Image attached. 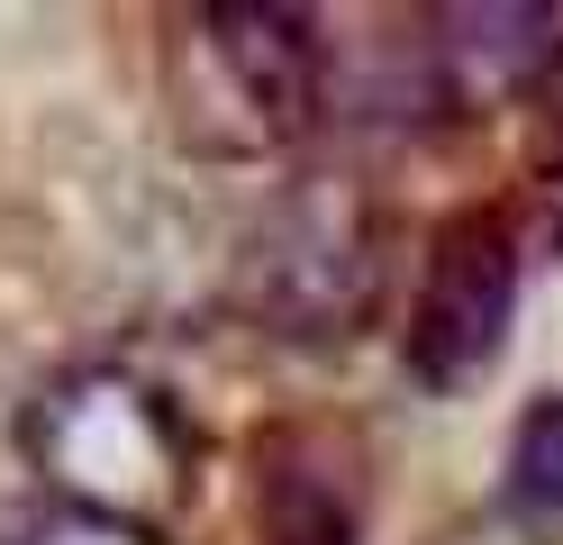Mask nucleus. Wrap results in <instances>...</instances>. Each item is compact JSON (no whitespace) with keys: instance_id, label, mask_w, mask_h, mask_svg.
Listing matches in <instances>:
<instances>
[{"instance_id":"nucleus-1","label":"nucleus","mask_w":563,"mask_h":545,"mask_svg":"<svg viewBox=\"0 0 563 545\" xmlns=\"http://www.w3.org/2000/svg\"><path fill=\"white\" fill-rule=\"evenodd\" d=\"M27 464L74 519L173 536L200 482V427L173 410V391L119 373V363H82L27 410Z\"/></svg>"},{"instance_id":"nucleus-2","label":"nucleus","mask_w":563,"mask_h":545,"mask_svg":"<svg viewBox=\"0 0 563 545\" xmlns=\"http://www.w3.org/2000/svg\"><path fill=\"white\" fill-rule=\"evenodd\" d=\"M382 209L355 173H300L236 246V309L282 346H345L382 309Z\"/></svg>"},{"instance_id":"nucleus-3","label":"nucleus","mask_w":563,"mask_h":545,"mask_svg":"<svg viewBox=\"0 0 563 545\" xmlns=\"http://www.w3.org/2000/svg\"><path fill=\"white\" fill-rule=\"evenodd\" d=\"M173 109L200 155H282L328 109V36L282 0H209L173 36Z\"/></svg>"},{"instance_id":"nucleus-4","label":"nucleus","mask_w":563,"mask_h":545,"mask_svg":"<svg viewBox=\"0 0 563 545\" xmlns=\"http://www.w3.org/2000/svg\"><path fill=\"white\" fill-rule=\"evenodd\" d=\"M518 228L490 209H464L454 228H437L428 246V273H418V309H409V382L418 391H473L509 346V318H518Z\"/></svg>"},{"instance_id":"nucleus-5","label":"nucleus","mask_w":563,"mask_h":545,"mask_svg":"<svg viewBox=\"0 0 563 545\" xmlns=\"http://www.w3.org/2000/svg\"><path fill=\"white\" fill-rule=\"evenodd\" d=\"M554 64H563L554 0H454V10L418 19V46H409L418 91L445 119H490V109L545 91Z\"/></svg>"},{"instance_id":"nucleus-6","label":"nucleus","mask_w":563,"mask_h":545,"mask_svg":"<svg viewBox=\"0 0 563 545\" xmlns=\"http://www.w3.org/2000/svg\"><path fill=\"white\" fill-rule=\"evenodd\" d=\"M264 545H364V500H355V472L328 455V436L309 427H282L264 446Z\"/></svg>"},{"instance_id":"nucleus-7","label":"nucleus","mask_w":563,"mask_h":545,"mask_svg":"<svg viewBox=\"0 0 563 545\" xmlns=\"http://www.w3.org/2000/svg\"><path fill=\"white\" fill-rule=\"evenodd\" d=\"M500 509L527 536H563V400H537L509 436L500 464Z\"/></svg>"},{"instance_id":"nucleus-8","label":"nucleus","mask_w":563,"mask_h":545,"mask_svg":"<svg viewBox=\"0 0 563 545\" xmlns=\"http://www.w3.org/2000/svg\"><path fill=\"white\" fill-rule=\"evenodd\" d=\"M19 545H164V536H136V527H110V519H74V509H55V519H37Z\"/></svg>"},{"instance_id":"nucleus-9","label":"nucleus","mask_w":563,"mask_h":545,"mask_svg":"<svg viewBox=\"0 0 563 545\" xmlns=\"http://www.w3.org/2000/svg\"><path fill=\"white\" fill-rule=\"evenodd\" d=\"M545 246L563 254V145H554V164H545Z\"/></svg>"}]
</instances>
